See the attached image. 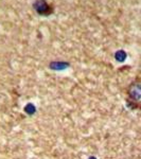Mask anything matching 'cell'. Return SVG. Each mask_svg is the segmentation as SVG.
<instances>
[{
	"mask_svg": "<svg viewBox=\"0 0 141 159\" xmlns=\"http://www.w3.org/2000/svg\"><path fill=\"white\" fill-rule=\"evenodd\" d=\"M126 104L130 109L141 110V80H135L127 87Z\"/></svg>",
	"mask_w": 141,
	"mask_h": 159,
	"instance_id": "obj_1",
	"label": "cell"
}]
</instances>
